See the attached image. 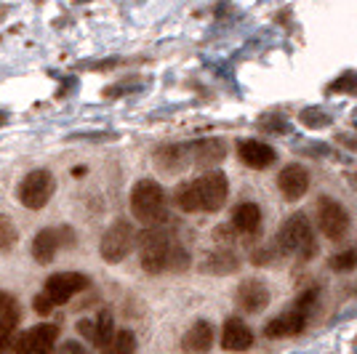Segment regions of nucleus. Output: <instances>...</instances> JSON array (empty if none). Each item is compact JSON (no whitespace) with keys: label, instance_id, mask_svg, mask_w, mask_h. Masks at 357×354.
Returning <instances> with one entry per match:
<instances>
[{"label":"nucleus","instance_id":"obj_1","mask_svg":"<svg viewBox=\"0 0 357 354\" xmlns=\"http://www.w3.org/2000/svg\"><path fill=\"white\" fill-rule=\"evenodd\" d=\"M227 194H229V181L222 171H208L195 181H184L178 184L176 192H174V203L178 210L184 213H213L227 203Z\"/></svg>","mask_w":357,"mask_h":354},{"label":"nucleus","instance_id":"obj_2","mask_svg":"<svg viewBox=\"0 0 357 354\" xmlns=\"http://www.w3.org/2000/svg\"><path fill=\"white\" fill-rule=\"evenodd\" d=\"M131 210H134L136 222L155 226L168 219V197H165L163 187L152 178H142L136 181L131 190Z\"/></svg>","mask_w":357,"mask_h":354},{"label":"nucleus","instance_id":"obj_3","mask_svg":"<svg viewBox=\"0 0 357 354\" xmlns=\"http://www.w3.org/2000/svg\"><path fill=\"white\" fill-rule=\"evenodd\" d=\"M176 243L178 240L174 237V232L168 226H163V224L149 226V232L142 237V269L147 275H163V272H168Z\"/></svg>","mask_w":357,"mask_h":354},{"label":"nucleus","instance_id":"obj_4","mask_svg":"<svg viewBox=\"0 0 357 354\" xmlns=\"http://www.w3.org/2000/svg\"><path fill=\"white\" fill-rule=\"evenodd\" d=\"M278 245L280 251L288 256H298V259H310L314 256V235H312V224L304 213H294L288 216V222L280 229L278 237Z\"/></svg>","mask_w":357,"mask_h":354},{"label":"nucleus","instance_id":"obj_5","mask_svg":"<svg viewBox=\"0 0 357 354\" xmlns=\"http://www.w3.org/2000/svg\"><path fill=\"white\" fill-rule=\"evenodd\" d=\"M54 190H56V181L51 176V171L35 168L19 184V203L24 208H30V210H40V208L48 206Z\"/></svg>","mask_w":357,"mask_h":354},{"label":"nucleus","instance_id":"obj_6","mask_svg":"<svg viewBox=\"0 0 357 354\" xmlns=\"http://www.w3.org/2000/svg\"><path fill=\"white\" fill-rule=\"evenodd\" d=\"M75 229L73 226H48V229H40L35 240H32V259L38 264H48L54 261V256L61 251V248H73L75 245Z\"/></svg>","mask_w":357,"mask_h":354},{"label":"nucleus","instance_id":"obj_7","mask_svg":"<svg viewBox=\"0 0 357 354\" xmlns=\"http://www.w3.org/2000/svg\"><path fill=\"white\" fill-rule=\"evenodd\" d=\"M134 240H136L134 226L126 222V219H118V222L112 224L105 235H102L99 253H102V259H105L107 264H120V261L131 253Z\"/></svg>","mask_w":357,"mask_h":354},{"label":"nucleus","instance_id":"obj_8","mask_svg":"<svg viewBox=\"0 0 357 354\" xmlns=\"http://www.w3.org/2000/svg\"><path fill=\"white\" fill-rule=\"evenodd\" d=\"M89 285L91 280L86 275H80V272H56V275H51L45 280L43 293L48 295V301L54 307H59V304H67L73 295L83 293Z\"/></svg>","mask_w":357,"mask_h":354},{"label":"nucleus","instance_id":"obj_9","mask_svg":"<svg viewBox=\"0 0 357 354\" xmlns=\"http://www.w3.org/2000/svg\"><path fill=\"white\" fill-rule=\"evenodd\" d=\"M317 222H320V232L328 240H344L347 232H349V213L333 197H320V203H317Z\"/></svg>","mask_w":357,"mask_h":354},{"label":"nucleus","instance_id":"obj_10","mask_svg":"<svg viewBox=\"0 0 357 354\" xmlns=\"http://www.w3.org/2000/svg\"><path fill=\"white\" fill-rule=\"evenodd\" d=\"M56 339H59V328L51 323H43L30 328L27 333H22L16 339L14 349L16 354H51Z\"/></svg>","mask_w":357,"mask_h":354},{"label":"nucleus","instance_id":"obj_11","mask_svg":"<svg viewBox=\"0 0 357 354\" xmlns=\"http://www.w3.org/2000/svg\"><path fill=\"white\" fill-rule=\"evenodd\" d=\"M310 323V311L298 309L294 304V309H288L285 314L269 320L267 328H264V336L267 339H288V336H298Z\"/></svg>","mask_w":357,"mask_h":354},{"label":"nucleus","instance_id":"obj_12","mask_svg":"<svg viewBox=\"0 0 357 354\" xmlns=\"http://www.w3.org/2000/svg\"><path fill=\"white\" fill-rule=\"evenodd\" d=\"M235 301L243 311L248 314H259L269 307V288L261 280H243L238 285Z\"/></svg>","mask_w":357,"mask_h":354},{"label":"nucleus","instance_id":"obj_13","mask_svg":"<svg viewBox=\"0 0 357 354\" xmlns=\"http://www.w3.org/2000/svg\"><path fill=\"white\" fill-rule=\"evenodd\" d=\"M278 187H280L285 200H291V203L301 200L307 194V190H310V174H307V168L298 165V162L285 165L283 171H280V176H278Z\"/></svg>","mask_w":357,"mask_h":354},{"label":"nucleus","instance_id":"obj_14","mask_svg":"<svg viewBox=\"0 0 357 354\" xmlns=\"http://www.w3.org/2000/svg\"><path fill=\"white\" fill-rule=\"evenodd\" d=\"M155 165L163 174H178L187 165H192V155H190V144H165L155 152Z\"/></svg>","mask_w":357,"mask_h":354},{"label":"nucleus","instance_id":"obj_15","mask_svg":"<svg viewBox=\"0 0 357 354\" xmlns=\"http://www.w3.org/2000/svg\"><path fill=\"white\" fill-rule=\"evenodd\" d=\"M222 346L227 352H248L253 346V330L238 317L227 320L222 330Z\"/></svg>","mask_w":357,"mask_h":354},{"label":"nucleus","instance_id":"obj_16","mask_svg":"<svg viewBox=\"0 0 357 354\" xmlns=\"http://www.w3.org/2000/svg\"><path fill=\"white\" fill-rule=\"evenodd\" d=\"M238 155L240 160L245 162L248 168H256V171H261V168H269L272 162H275V149L264 144V141H256V139H245V141H240L238 147Z\"/></svg>","mask_w":357,"mask_h":354},{"label":"nucleus","instance_id":"obj_17","mask_svg":"<svg viewBox=\"0 0 357 354\" xmlns=\"http://www.w3.org/2000/svg\"><path fill=\"white\" fill-rule=\"evenodd\" d=\"M190 155H192V162L200 165V168H213L216 162H222L227 157V144L222 139H200L190 144Z\"/></svg>","mask_w":357,"mask_h":354},{"label":"nucleus","instance_id":"obj_18","mask_svg":"<svg viewBox=\"0 0 357 354\" xmlns=\"http://www.w3.org/2000/svg\"><path fill=\"white\" fill-rule=\"evenodd\" d=\"M232 226L243 237H259V232H261V208L256 203H240L232 213Z\"/></svg>","mask_w":357,"mask_h":354},{"label":"nucleus","instance_id":"obj_19","mask_svg":"<svg viewBox=\"0 0 357 354\" xmlns=\"http://www.w3.org/2000/svg\"><path fill=\"white\" fill-rule=\"evenodd\" d=\"M211 344H213V325L208 320H197L181 339V346L187 354H206Z\"/></svg>","mask_w":357,"mask_h":354},{"label":"nucleus","instance_id":"obj_20","mask_svg":"<svg viewBox=\"0 0 357 354\" xmlns=\"http://www.w3.org/2000/svg\"><path fill=\"white\" fill-rule=\"evenodd\" d=\"M19 325V304L14 295L0 291V352L6 349L8 339L14 336V328Z\"/></svg>","mask_w":357,"mask_h":354},{"label":"nucleus","instance_id":"obj_21","mask_svg":"<svg viewBox=\"0 0 357 354\" xmlns=\"http://www.w3.org/2000/svg\"><path fill=\"white\" fill-rule=\"evenodd\" d=\"M206 275H232V272H238L240 269V259L238 253L232 251V248H219V251H213L206 256V261L200 266Z\"/></svg>","mask_w":357,"mask_h":354},{"label":"nucleus","instance_id":"obj_22","mask_svg":"<svg viewBox=\"0 0 357 354\" xmlns=\"http://www.w3.org/2000/svg\"><path fill=\"white\" fill-rule=\"evenodd\" d=\"M105 354H136V336L134 330L120 328L115 330V336L107 341V346L102 349Z\"/></svg>","mask_w":357,"mask_h":354},{"label":"nucleus","instance_id":"obj_23","mask_svg":"<svg viewBox=\"0 0 357 354\" xmlns=\"http://www.w3.org/2000/svg\"><path fill=\"white\" fill-rule=\"evenodd\" d=\"M115 336V320H112V314L109 311H99V317L93 320V346H99V349H105L107 341Z\"/></svg>","mask_w":357,"mask_h":354},{"label":"nucleus","instance_id":"obj_24","mask_svg":"<svg viewBox=\"0 0 357 354\" xmlns=\"http://www.w3.org/2000/svg\"><path fill=\"white\" fill-rule=\"evenodd\" d=\"M16 240H19V232H16L14 222H11L8 216L0 213V253L11 251V248L16 245Z\"/></svg>","mask_w":357,"mask_h":354},{"label":"nucleus","instance_id":"obj_25","mask_svg":"<svg viewBox=\"0 0 357 354\" xmlns=\"http://www.w3.org/2000/svg\"><path fill=\"white\" fill-rule=\"evenodd\" d=\"M355 266H357V251L336 253V256L331 259V269H333V272H352Z\"/></svg>","mask_w":357,"mask_h":354},{"label":"nucleus","instance_id":"obj_26","mask_svg":"<svg viewBox=\"0 0 357 354\" xmlns=\"http://www.w3.org/2000/svg\"><path fill=\"white\" fill-rule=\"evenodd\" d=\"M301 123H304V125H310V128H320V125H328L331 118H328L326 112H320V109L310 107V109H304V112H301Z\"/></svg>","mask_w":357,"mask_h":354},{"label":"nucleus","instance_id":"obj_27","mask_svg":"<svg viewBox=\"0 0 357 354\" xmlns=\"http://www.w3.org/2000/svg\"><path fill=\"white\" fill-rule=\"evenodd\" d=\"M77 333L93 344V320H80V323H77Z\"/></svg>","mask_w":357,"mask_h":354},{"label":"nucleus","instance_id":"obj_28","mask_svg":"<svg viewBox=\"0 0 357 354\" xmlns=\"http://www.w3.org/2000/svg\"><path fill=\"white\" fill-rule=\"evenodd\" d=\"M59 354H89V352H86V346H80L77 341H64Z\"/></svg>","mask_w":357,"mask_h":354},{"label":"nucleus","instance_id":"obj_29","mask_svg":"<svg viewBox=\"0 0 357 354\" xmlns=\"http://www.w3.org/2000/svg\"><path fill=\"white\" fill-rule=\"evenodd\" d=\"M51 309H54V304L48 301V295L45 293H40L38 298H35V311H38V314H48Z\"/></svg>","mask_w":357,"mask_h":354},{"label":"nucleus","instance_id":"obj_30","mask_svg":"<svg viewBox=\"0 0 357 354\" xmlns=\"http://www.w3.org/2000/svg\"><path fill=\"white\" fill-rule=\"evenodd\" d=\"M261 128H264V131H288V125H285L283 120H264Z\"/></svg>","mask_w":357,"mask_h":354}]
</instances>
